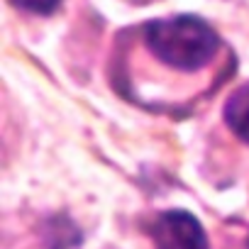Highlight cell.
<instances>
[{
    "instance_id": "7a4b0ae2",
    "label": "cell",
    "mask_w": 249,
    "mask_h": 249,
    "mask_svg": "<svg viewBox=\"0 0 249 249\" xmlns=\"http://www.w3.org/2000/svg\"><path fill=\"white\" fill-rule=\"evenodd\" d=\"M157 249H208V237L196 215L186 210H164L149 225Z\"/></svg>"
},
{
    "instance_id": "277c9868",
    "label": "cell",
    "mask_w": 249,
    "mask_h": 249,
    "mask_svg": "<svg viewBox=\"0 0 249 249\" xmlns=\"http://www.w3.org/2000/svg\"><path fill=\"white\" fill-rule=\"evenodd\" d=\"M13 3L20 10H27V13H35V15H52L61 5V0H13Z\"/></svg>"
},
{
    "instance_id": "6da1fadb",
    "label": "cell",
    "mask_w": 249,
    "mask_h": 249,
    "mask_svg": "<svg viewBox=\"0 0 249 249\" xmlns=\"http://www.w3.org/2000/svg\"><path fill=\"white\" fill-rule=\"evenodd\" d=\"M147 49L176 71H200L217 52V32L196 15L152 20L142 27Z\"/></svg>"
},
{
    "instance_id": "3957f363",
    "label": "cell",
    "mask_w": 249,
    "mask_h": 249,
    "mask_svg": "<svg viewBox=\"0 0 249 249\" xmlns=\"http://www.w3.org/2000/svg\"><path fill=\"white\" fill-rule=\"evenodd\" d=\"M225 122L227 127L249 144V83L239 86L227 100H225Z\"/></svg>"
}]
</instances>
